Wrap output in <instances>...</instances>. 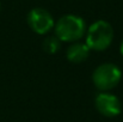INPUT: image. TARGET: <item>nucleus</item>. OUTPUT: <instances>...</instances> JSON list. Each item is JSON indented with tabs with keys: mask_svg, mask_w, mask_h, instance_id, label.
Segmentation results:
<instances>
[{
	"mask_svg": "<svg viewBox=\"0 0 123 122\" xmlns=\"http://www.w3.org/2000/svg\"><path fill=\"white\" fill-rule=\"evenodd\" d=\"M54 26L55 36L61 42H75L80 40L86 31L85 20L75 14L62 16Z\"/></svg>",
	"mask_w": 123,
	"mask_h": 122,
	"instance_id": "nucleus-1",
	"label": "nucleus"
},
{
	"mask_svg": "<svg viewBox=\"0 0 123 122\" xmlns=\"http://www.w3.org/2000/svg\"><path fill=\"white\" fill-rule=\"evenodd\" d=\"M114 40V29L111 24L106 20L94 22L87 30L86 44L91 50H105L110 47Z\"/></svg>",
	"mask_w": 123,
	"mask_h": 122,
	"instance_id": "nucleus-2",
	"label": "nucleus"
},
{
	"mask_svg": "<svg viewBox=\"0 0 123 122\" xmlns=\"http://www.w3.org/2000/svg\"><path fill=\"white\" fill-rule=\"evenodd\" d=\"M122 78L121 70L114 64L99 65L92 76L94 86L100 91H109L117 86Z\"/></svg>",
	"mask_w": 123,
	"mask_h": 122,
	"instance_id": "nucleus-3",
	"label": "nucleus"
},
{
	"mask_svg": "<svg viewBox=\"0 0 123 122\" xmlns=\"http://www.w3.org/2000/svg\"><path fill=\"white\" fill-rule=\"evenodd\" d=\"M28 24L36 34H40V35H44L49 32L55 25L53 16L47 10L41 7L32 8L29 12Z\"/></svg>",
	"mask_w": 123,
	"mask_h": 122,
	"instance_id": "nucleus-4",
	"label": "nucleus"
},
{
	"mask_svg": "<svg viewBox=\"0 0 123 122\" xmlns=\"http://www.w3.org/2000/svg\"><path fill=\"white\" fill-rule=\"evenodd\" d=\"M94 104L97 110L106 117H115L122 111V104L120 98L106 91H102L96 96Z\"/></svg>",
	"mask_w": 123,
	"mask_h": 122,
	"instance_id": "nucleus-5",
	"label": "nucleus"
},
{
	"mask_svg": "<svg viewBox=\"0 0 123 122\" xmlns=\"http://www.w3.org/2000/svg\"><path fill=\"white\" fill-rule=\"evenodd\" d=\"M90 48L87 47L86 43H80V42H74L72 43L68 49H67V59L71 62H82L88 58L90 54Z\"/></svg>",
	"mask_w": 123,
	"mask_h": 122,
	"instance_id": "nucleus-6",
	"label": "nucleus"
},
{
	"mask_svg": "<svg viewBox=\"0 0 123 122\" xmlns=\"http://www.w3.org/2000/svg\"><path fill=\"white\" fill-rule=\"evenodd\" d=\"M60 48H61V41L56 36L45 37V40L43 41V49L48 54H55L60 50Z\"/></svg>",
	"mask_w": 123,
	"mask_h": 122,
	"instance_id": "nucleus-7",
	"label": "nucleus"
},
{
	"mask_svg": "<svg viewBox=\"0 0 123 122\" xmlns=\"http://www.w3.org/2000/svg\"><path fill=\"white\" fill-rule=\"evenodd\" d=\"M120 51H121V54L123 55V42L121 43V48H120Z\"/></svg>",
	"mask_w": 123,
	"mask_h": 122,
	"instance_id": "nucleus-8",
	"label": "nucleus"
}]
</instances>
